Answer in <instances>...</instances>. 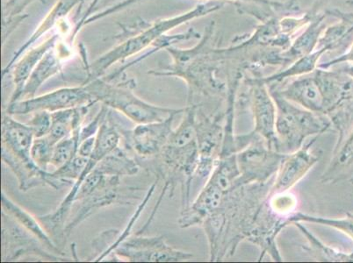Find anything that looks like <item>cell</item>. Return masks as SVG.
<instances>
[{"label":"cell","instance_id":"cell-16","mask_svg":"<svg viewBox=\"0 0 353 263\" xmlns=\"http://www.w3.org/2000/svg\"><path fill=\"white\" fill-rule=\"evenodd\" d=\"M121 178L117 176H105L104 180L92 193L78 200V207L73 219L67 222L64 229V238H69L74 229L81 224L101 208L123 202L120 200Z\"/></svg>","mask_w":353,"mask_h":263},{"label":"cell","instance_id":"cell-3","mask_svg":"<svg viewBox=\"0 0 353 263\" xmlns=\"http://www.w3.org/2000/svg\"><path fill=\"white\" fill-rule=\"evenodd\" d=\"M159 160L157 169V180H165L159 200L148 220L150 224L155 217L163 196L172 189V196L176 182H181L182 209L189 205L191 182L195 178L198 165V143L196 131V107L188 105L179 126L173 129L162 152L156 157Z\"/></svg>","mask_w":353,"mask_h":263},{"label":"cell","instance_id":"cell-25","mask_svg":"<svg viewBox=\"0 0 353 263\" xmlns=\"http://www.w3.org/2000/svg\"><path fill=\"white\" fill-rule=\"evenodd\" d=\"M80 130L81 129L73 132L70 136L61 140L54 146L50 167L54 169H59L78 154L80 144Z\"/></svg>","mask_w":353,"mask_h":263},{"label":"cell","instance_id":"cell-15","mask_svg":"<svg viewBox=\"0 0 353 263\" xmlns=\"http://www.w3.org/2000/svg\"><path fill=\"white\" fill-rule=\"evenodd\" d=\"M4 211H2V249L3 261H14L27 253H35L44 259L61 261L60 255L41 250V243L33 234L28 232Z\"/></svg>","mask_w":353,"mask_h":263},{"label":"cell","instance_id":"cell-22","mask_svg":"<svg viewBox=\"0 0 353 263\" xmlns=\"http://www.w3.org/2000/svg\"><path fill=\"white\" fill-rule=\"evenodd\" d=\"M92 105L52 112V126L46 136L53 145L77 130L81 129Z\"/></svg>","mask_w":353,"mask_h":263},{"label":"cell","instance_id":"cell-12","mask_svg":"<svg viewBox=\"0 0 353 263\" xmlns=\"http://www.w3.org/2000/svg\"><path fill=\"white\" fill-rule=\"evenodd\" d=\"M97 102L86 86L82 85L77 87L57 89L38 97L9 103L6 112L11 116L32 114L39 111H47L52 114L65 109L94 105Z\"/></svg>","mask_w":353,"mask_h":263},{"label":"cell","instance_id":"cell-1","mask_svg":"<svg viewBox=\"0 0 353 263\" xmlns=\"http://www.w3.org/2000/svg\"><path fill=\"white\" fill-rule=\"evenodd\" d=\"M171 65L149 74L156 76H176L187 83L188 105L204 101L221 103L228 101L230 87L235 82L232 64L224 48L217 46L216 22L205 28L200 41L190 49L168 47Z\"/></svg>","mask_w":353,"mask_h":263},{"label":"cell","instance_id":"cell-17","mask_svg":"<svg viewBox=\"0 0 353 263\" xmlns=\"http://www.w3.org/2000/svg\"><path fill=\"white\" fill-rule=\"evenodd\" d=\"M176 115L173 114L163 121L137 124L128 136L131 149L143 158H156L168 142Z\"/></svg>","mask_w":353,"mask_h":263},{"label":"cell","instance_id":"cell-6","mask_svg":"<svg viewBox=\"0 0 353 263\" xmlns=\"http://www.w3.org/2000/svg\"><path fill=\"white\" fill-rule=\"evenodd\" d=\"M274 99L276 114V137L278 152L288 155L299 150L310 136H319L332 126L326 115L316 114L294 104L276 90L269 87Z\"/></svg>","mask_w":353,"mask_h":263},{"label":"cell","instance_id":"cell-2","mask_svg":"<svg viewBox=\"0 0 353 263\" xmlns=\"http://www.w3.org/2000/svg\"><path fill=\"white\" fill-rule=\"evenodd\" d=\"M224 6H225L224 3L201 2L191 10L174 17L162 19V20L152 22L141 21L128 27H123V33L115 37L118 43L113 49L102 54L94 63L90 64L88 78L83 83L101 78L114 63L121 61L123 62V60L140 53L147 48L153 47V54L157 51L165 50L181 41L201 39V34L194 28L183 34L174 35L166 34L179 25L220 11Z\"/></svg>","mask_w":353,"mask_h":263},{"label":"cell","instance_id":"cell-4","mask_svg":"<svg viewBox=\"0 0 353 263\" xmlns=\"http://www.w3.org/2000/svg\"><path fill=\"white\" fill-rule=\"evenodd\" d=\"M288 85H272L282 97L316 114L332 118L353 98V79L339 70L317 68Z\"/></svg>","mask_w":353,"mask_h":263},{"label":"cell","instance_id":"cell-28","mask_svg":"<svg viewBox=\"0 0 353 263\" xmlns=\"http://www.w3.org/2000/svg\"><path fill=\"white\" fill-rule=\"evenodd\" d=\"M32 114L33 116L28 125L33 130L34 138L48 136L52 126V114L47 111H39Z\"/></svg>","mask_w":353,"mask_h":263},{"label":"cell","instance_id":"cell-5","mask_svg":"<svg viewBox=\"0 0 353 263\" xmlns=\"http://www.w3.org/2000/svg\"><path fill=\"white\" fill-rule=\"evenodd\" d=\"M1 132L2 161L14 172L20 190L26 192L38 186H50L49 171L41 169L32 159L34 136L31 127L5 114Z\"/></svg>","mask_w":353,"mask_h":263},{"label":"cell","instance_id":"cell-8","mask_svg":"<svg viewBox=\"0 0 353 263\" xmlns=\"http://www.w3.org/2000/svg\"><path fill=\"white\" fill-rule=\"evenodd\" d=\"M121 136L120 132L117 130V127L111 120V114L108 112L103 123L97 134V140H96L95 149L94 153L90 157L88 166L85 171L80 176V178L74 182L72 190L66 195L62 203L57 208V210L52 213L40 216L38 220L48 233H51V236L61 237L64 243H66L64 238V227H65L66 220L72 213L74 204H75L76 196L78 194L80 186L85 180L86 176L92 171L102 159L109 153L114 151L120 146Z\"/></svg>","mask_w":353,"mask_h":263},{"label":"cell","instance_id":"cell-9","mask_svg":"<svg viewBox=\"0 0 353 263\" xmlns=\"http://www.w3.org/2000/svg\"><path fill=\"white\" fill-rule=\"evenodd\" d=\"M245 136L248 144L236 153L241 174L239 185L268 184L275 178L285 155L272 149L262 137L252 132Z\"/></svg>","mask_w":353,"mask_h":263},{"label":"cell","instance_id":"cell-19","mask_svg":"<svg viewBox=\"0 0 353 263\" xmlns=\"http://www.w3.org/2000/svg\"><path fill=\"white\" fill-rule=\"evenodd\" d=\"M329 9H324L310 22L291 44L288 49L281 54V68L290 67L295 61L307 56L317 49L321 36L328 27Z\"/></svg>","mask_w":353,"mask_h":263},{"label":"cell","instance_id":"cell-13","mask_svg":"<svg viewBox=\"0 0 353 263\" xmlns=\"http://www.w3.org/2000/svg\"><path fill=\"white\" fill-rule=\"evenodd\" d=\"M223 117H210L196 108V131L198 143V165L195 176L210 178L219 161L224 137Z\"/></svg>","mask_w":353,"mask_h":263},{"label":"cell","instance_id":"cell-20","mask_svg":"<svg viewBox=\"0 0 353 263\" xmlns=\"http://www.w3.org/2000/svg\"><path fill=\"white\" fill-rule=\"evenodd\" d=\"M61 38L62 36L59 34L52 35V36L44 41L43 43L34 47V49H31L28 52H26L21 59H18V61H16L12 64L10 70L12 69V80H14V90L9 103L20 101L21 92L23 91L26 83L30 78L31 73L33 72V70L37 66V64L40 63V61L43 59L45 54L52 49ZM10 70H8V72H10Z\"/></svg>","mask_w":353,"mask_h":263},{"label":"cell","instance_id":"cell-29","mask_svg":"<svg viewBox=\"0 0 353 263\" xmlns=\"http://www.w3.org/2000/svg\"><path fill=\"white\" fill-rule=\"evenodd\" d=\"M353 64V43L351 46L348 48L345 53L341 54V56L336 57L335 59L329 61V62L320 63L319 68L323 70H328L333 68V67L338 66L342 63Z\"/></svg>","mask_w":353,"mask_h":263},{"label":"cell","instance_id":"cell-27","mask_svg":"<svg viewBox=\"0 0 353 263\" xmlns=\"http://www.w3.org/2000/svg\"><path fill=\"white\" fill-rule=\"evenodd\" d=\"M54 146L47 136L34 138L31 149L32 159L44 171H49Z\"/></svg>","mask_w":353,"mask_h":263},{"label":"cell","instance_id":"cell-32","mask_svg":"<svg viewBox=\"0 0 353 263\" xmlns=\"http://www.w3.org/2000/svg\"><path fill=\"white\" fill-rule=\"evenodd\" d=\"M339 70L353 79V64L348 63L347 65L343 66L341 69Z\"/></svg>","mask_w":353,"mask_h":263},{"label":"cell","instance_id":"cell-14","mask_svg":"<svg viewBox=\"0 0 353 263\" xmlns=\"http://www.w3.org/2000/svg\"><path fill=\"white\" fill-rule=\"evenodd\" d=\"M317 139L319 136L314 137L297 151L285 155L268 196L283 193L290 190L319 162L321 154L316 155L311 151V147Z\"/></svg>","mask_w":353,"mask_h":263},{"label":"cell","instance_id":"cell-26","mask_svg":"<svg viewBox=\"0 0 353 263\" xmlns=\"http://www.w3.org/2000/svg\"><path fill=\"white\" fill-rule=\"evenodd\" d=\"M295 222H309L323 224L333 227L347 234L353 240V214L347 213L343 219H329V218L316 217L303 213L291 215L288 219V224Z\"/></svg>","mask_w":353,"mask_h":263},{"label":"cell","instance_id":"cell-21","mask_svg":"<svg viewBox=\"0 0 353 263\" xmlns=\"http://www.w3.org/2000/svg\"><path fill=\"white\" fill-rule=\"evenodd\" d=\"M1 204L5 213L11 216L21 227L37 237L43 245L46 246L54 253L59 255H62L60 249L51 240L49 233L45 230L43 224H41L40 220H37L33 215L24 210L20 205L15 204L6 195L4 191H2L1 193Z\"/></svg>","mask_w":353,"mask_h":263},{"label":"cell","instance_id":"cell-10","mask_svg":"<svg viewBox=\"0 0 353 263\" xmlns=\"http://www.w3.org/2000/svg\"><path fill=\"white\" fill-rule=\"evenodd\" d=\"M243 82L248 89L250 107L254 118L252 133L262 137L269 147L278 151L275 129L277 107L268 85L263 81L259 72L252 73V76L246 75Z\"/></svg>","mask_w":353,"mask_h":263},{"label":"cell","instance_id":"cell-7","mask_svg":"<svg viewBox=\"0 0 353 263\" xmlns=\"http://www.w3.org/2000/svg\"><path fill=\"white\" fill-rule=\"evenodd\" d=\"M98 102L121 112L137 124L163 121L173 114L184 112L185 108L171 109L150 104L134 94L137 83L134 79L117 83L104 78H96L83 83Z\"/></svg>","mask_w":353,"mask_h":263},{"label":"cell","instance_id":"cell-11","mask_svg":"<svg viewBox=\"0 0 353 263\" xmlns=\"http://www.w3.org/2000/svg\"><path fill=\"white\" fill-rule=\"evenodd\" d=\"M130 262H179L194 257L190 253L173 249L163 236L137 235L124 240L112 253Z\"/></svg>","mask_w":353,"mask_h":263},{"label":"cell","instance_id":"cell-31","mask_svg":"<svg viewBox=\"0 0 353 263\" xmlns=\"http://www.w3.org/2000/svg\"><path fill=\"white\" fill-rule=\"evenodd\" d=\"M201 2H219L230 3V4L236 5L237 3H250V4L269 5L272 4L275 0H200Z\"/></svg>","mask_w":353,"mask_h":263},{"label":"cell","instance_id":"cell-24","mask_svg":"<svg viewBox=\"0 0 353 263\" xmlns=\"http://www.w3.org/2000/svg\"><path fill=\"white\" fill-rule=\"evenodd\" d=\"M293 224L301 231L309 242V246L304 248V250H307L310 255L312 253L314 257L319 259V261L353 262V252L345 253L330 248V246L321 242L319 238H316L301 222H295Z\"/></svg>","mask_w":353,"mask_h":263},{"label":"cell","instance_id":"cell-18","mask_svg":"<svg viewBox=\"0 0 353 263\" xmlns=\"http://www.w3.org/2000/svg\"><path fill=\"white\" fill-rule=\"evenodd\" d=\"M72 50L70 44L59 40L52 49L48 51L43 59L37 64L30 78L26 83L23 91L21 92L20 101L35 97V94L41 86L48 79L57 75L62 69L63 61L72 56Z\"/></svg>","mask_w":353,"mask_h":263},{"label":"cell","instance_id":"cell-30","mask_svg":"<svg viewBox=\"0 0 353 263\" xmlns=\"http://www.w3.org/2000/svg\"><path fill=\"white\" fill-rule=\"evenodd\" d=\"M96 140L97 136L88 138V139L82 140L79 144L78 154L80 156L85 157H91L92 154L94 153L96 145Z\"/></svg>","mask_w":353,"mask_h":263},{"label":"cell","instance_id":"cell-23","mask_svg":"<svg viewBox=\"0 0 353 263\" xmlns=\"http://www.w3.org/2000/svg\"><path fill=\"white\" fill-rule=\"evenodd\" d=\"M97 166L105 175L117 176L120 178L137 175L140 169L136 160L128 156L126 151L120 146L105 156Z\"/></svg>","mask_w":353,"mask_h":263}]
</instances>
